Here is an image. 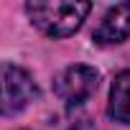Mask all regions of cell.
Masks as SVG:
<instances>
[{
    "mask_svg": "<svg viewBox=\"0 0 130 130\" xmlns=\"http://www.w3.org/2000/svg\"><path fill=\"white\" fill-rule=\"evenodd\" d=\"M92 5L79 0H54V3H26V15L31 26L51 38H67L77 33L89 15Z\"/></svg>",
    "mask_w": 130,
    "mask_h": 130,
    "instance_id": "6da1fadb",
    "label": "cell"
},
{
    "mask_svg": "<svg viewBox=\"0 0 130 130\" xmlns=\"http://www.w3.org/2000/svg\"><path fill=\"white\" fill-rule=\"evenodd\" d=\"M38 97L33 77L18 64H0V115H18Z\"/></svg>",
    "mask_w": 130,
    "mask_h": 130,
    "instance_id": "7a4b0ae2",
    "label": "cell"
},
{
    "mask_svg": "<svg viewBox=\"0 0 130 130\" xmlns=\"http://www.w3.org/2000/svg\"><path fill=\"white\" fill-rule=\"evenodd\" d=\"M100 84V72L94 67H87V64H74V67H67L56 79H54V92L59 94L61 102H67L69 107L87 102Z\"/></svg>",
    "mask_w": 130,
    "mask_h": 130,
    "instance_id": "3957f363",
    "label": "cell"
},
{
    "mask_svg": "<svg viewBox=\"0 0 130 130\" xmlns=\"http://www.w3.org/2000/svg\"><path fill=\"white\" fill-rule=\"evenodd\" d=\"M94 43L100 46H112V43H122L130 38V3H120L115 8H110L105 13V18L100 21V26L92 33Z\"/></svg>",
    "mask_w": 130,
    "mask_h": 130,
    "instance_id": "277c9868",
    "label": "cell"
},
{
    "mask_svg": "<svg viewBox=\"0 0 130 130\" xmlns=\"http://www.w3.org/2000/svg\"><path fill=\"white\" fill-rule=\"evenodd\" d=\"M107 115L115 122L130 125V69L120 72L110 87V102H107Z\"/></svg>",
    "mask_w": 130,
    "mask_h": 130,
    "instance_id": "5b68a950",
    "label": "cell"
},
{
    "mask_svg": "<svg viewBox=\"0 0 130 130\" xmlns=\"http://www.w3.org/2000/svg\"><path fill=\"white\" fill-rule=\"evenodd\" d=\"M69 130H100V127H97L92 120H79V122H74Z\"/></svg>",
    "mask_w": 130,
    "mask_h": 130,
    "instance_id": "8992f818",
    "label": "cell"
}]
</instances>
